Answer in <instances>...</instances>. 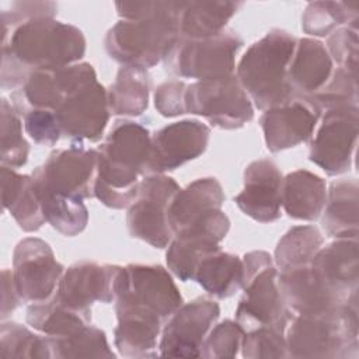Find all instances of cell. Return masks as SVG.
<instances>
[{"label":"cell","mask_w":359,"mask_h":359,"mask_svg":"<svg viewBox=\"0 0 359 359\" xmlns=\"http://www.w3.org/2000/svg\"><path fill=\"white\" fill-rule=\"evenodd\" d=\"M45 337L50 359L115 358L105 332L91 324L66 337Z\"/></svg>","instance_id":"33"},{"label":"cell","mask_w":359,"mask_h":359,"mask_svg":"<svg viewBox=\"0 0 359 359\" xmlns=\"http://www.w3.org/2000/svg\"><path fill=\"white\" fill-rule=\"evenodd\" d=\"M119 268L90 261L76 262L63 272L55 294L65 304L91 314V306L95 302H114Z\"/></svg>","instance_id":"20"},{"label":"cell","mask_w":359,"mask_h":359,"mask_svg":"<svg viewBox=\"0 0 359 359\" xmlns=\"http://www.w3.org/2000/svg\"><path fill=\"white\" fill-rule=\"evenodd\" d=\"M1 52L29 72L77 63L86 53V38L77 27L55 18L29 20L1 36Z\"/></svg>","instance_id":"5"},{"label":"cell","mask_w":359,"mask_h":359,"mask_svg":"<svg viewBox=\"0 0 359 359\" xmlns=\"http://www.w3.org/2000/svg\"><path fill=\"white\" fill-rule=\"evenodd\" d=\"M294 48L296 38L292 34L273 28L241 56L236 67V77L259 111L294 95L287 84V67Z\"/></svg>","instance_id":"4"},{"label":"cell","mask_w":359,"mask_h":359,"mask_svg":"<svg viewBox=\"0 0 359 359\" xmlns=\"http://www.w3.org/2000/svg\"><path fill=\"white\" fill-rule=\"evenodd\" d=\"M241 355L247 359H279L287 358L285 332L269 327H259L244 332Z\"/></svg>","instance_id":"41"},{"label":"cell","mask_w":359,"mask_h":359,"mask_svg":"<svg viewBox=\"0 0 359 359\" xmlns=\"http://www.w3.org/2000/svg\"><path fill=\"white\" fill-rule=\"evenodd\" d=\"M220 316L216 302L198 297L168 318L161 331L158 355L165 358H201L202 344Z\"/></svg>","instance_id":"15"},{"label":"cell","mask_w":359,"mask_h":359,"mask_svg":"<svg viewBox=\"0 0 359 359\" xmlns=\"http://www.w3.org/2000/svg\"><path fill=\"white\" fill-rule=\"evenodd\" d=\"M358 133V107H341L325 111L321 125L311 140L309 160L328 175L346 172L353 161Z\"/></svg>","instance_id":"12"},{"label":"cell","mask_w":359,"mask_h":359,"mask_svg":"<svg viewBox=\"0 0 359 359\" xmlns=\"http://www.w3.org/2000/svg\"><path fill=\"white\" fill-rule=\"evenodd\" d=\"M21 297L18 294L13 271L3 269L1 272V321H4L20 304Z\"/></svg>","instance_id":"47"},{"label":"cell","mask_w":359,"mask_h":359,"mask_svg":"<svg viewBox=\"0 0 359 359\" xmlns=\"http://www.w3.org/2000/svg\"><path fill=\"white\" fill-rule=\"evenodd\" d=\"M359 28L358 21L342 25L335 29L327 39V50L331 59L338 67L358 73V57H359Z\"/></svg>","instance_id":"43"},{"label":"cell","mask_w":359,"mask_h":359,"mask_svg":"<svg viewBox=\"0 0 359 359\" xmlns=\"http://www.w3.org/2000/svg\"><path fill=\"white\" fill-rule=\"evenodd\" d=\"M244 45L243 38L231 28L201 39L180 38L164 59L165 69L184 79L212 80L231 76L236 55Z\"/></svg>","instance_id":"8"},{"label":"cell","mask_w":359,"mask_h":359,"mask_svg":"<svg viewBox=\"0 0 359 359\" xmlns=\"http://www.w3.org/2000/svg\"><path fill=\"white\" fill-rule=\"evenodd\" d=\"M194 280L210 296L230 297L243 286V261L234 254L217 250L199 261Z\"/></svg>","instance_id":"32"},{"label":"cell","mask_w":359,"mask_h":359,"mask_svg":"<svg viewBox=\"0 0 359 359\" xmlns=\"http://www.w3.org/2000/svg\"><path fill=\"white\" fill-rule=\"evenodd\" d=\"M210 128L198 119L168 123L151 135L146 175L164 174L198 158L208 149Z\"/></svg>","instance_id":"18"},{"label":"cell","mask_w":359,"mask_h":359,"mask_svg":"<svg viewBox=\"0 0 359 359\" xmlns=\"http://www.w3.org/2000/svg\"><path fill=\"white\" fill-rule=\"evenodd\" d=\"M1 201L20 229L27 233L39 230L45 223L38 195L34 191L31 175L18 174L14 168L1 165Z\"/></svg>","instance_id":"28"},{"label":"cell","mask_w":359,"mask_h":359,"mask_svg":"<svg viewBox=\"0 0 359 359\" xmlns=\"http://www.w3.org/2000/svg\"><path fill=\"white\" fill-rule=\"evenodd\" d=\"M241 6V1L226 0L182 1L178 14L180 38L201 39L217 35Z\"/></svg>","instance_id":"29"},{"label":"cell","mask_w":359,"mask_h":359,"mask_svg":"<svg viewBox=\"0 0 359 359\" xmlns=\"http://www.w3.org/2000/svg\"><path fill=\"white\" fill-rule=\"evenodd\" d=\"M94 80L97 74L90 63L34 70L27 81L11 93V104L20 116L31 109L55 111L70 93Z\"/></svg>","instance_id":"14"},{"label":"cell","mask_w":359,"mask_h":359,"mask_svg":"<svg viewBox=\"0 0 359 359\" xmlns=\"http://www.w3.org/2000/svg\"><path fill=\"white\" fill-rule=\"evenodd\" d=\"M224 202V192L215 177H205L192 181L174 195L168 208V223L175 234L199 217L220 210Z\"/></svg>","instance_id":"25"},{"label":"cell","mask_w":359,"mask_h":359,"mask_svg":"<svg viewBox=\"0 0 359 359\" xmlns=\"http://www.w3.org/2000/svg\"><path fill=\"white\" fill-rule=\"evenodd\" d=\"M114 303L118 320H137L164 327L181 307L182 296L161 265L129 264L118 271Z\"/></svg>","instance_id":"6"},{"label":"cell","mask_w":359,"mask_h":359,"mask_svg":"<svg viewBox=\"0 0 359 359\" xmlns=\"http://www.w3.org/2000/svg\"><path fill=\"white\" fill-rule=\"evenodd\" d=\"M314 275L346 302L358 300V238H335L321 247L310 262Z\"/></svg>","instance_id":"22"},{"label":"cell","mask_w":359,"mask_h":359,"mask_svg":"<svg viewBox=\"0 0 359 359\" xmlns=\"http://www.w3.org/2000/svg\"><path fill=\"white\" fill-rule=\"evenodd\" d=\"M187 83L182 80H168L161 83L154 91V107L157 112L167 118L184 115Z\"/></svg>","instance_id":"46"},{"label":"cell","mask_w":359,"mask_h":359,"mask_svg":"<svg viewBox=\"0 0 359 359\" xmlns=\"http://www.w3.org/2000/svg\"><path fill=\"white\" fill-rule=\"evenodd\" d=\"M332 70L325 45L316 38H300L287 67V84L294 95L311 97L324 87Z\"/></svg>","instance_id":"24"},{"label":"cell","mask_w":359,"mask_h":359,"mask_svg":"<svg viewBox=\"0 0 359 359\" xmlns=\"http://www.w3.org/2000/svg\"><path fill=\"white\" fill-rule=\"evenodd\" d=\"M358 300L313 314H294L286 327L287 358L356 359Z\"/></svg>","instance_id":"2"},{"label":"cell","mask_w":359,"mask_h":359,"mask_svg":"<svg viewBox=\"0 0 359 359\" xmlns=\"http://www.w3.org/2000/svg\"><path fill=\"white\" fill-rule=\"evenodd\" d=\"M282 206L289 217L317 220L327 199V184L314 172L296 170L282 181Z\"/></svg>","instance_id":"26"},{"label":"cell","mask_w":359,"mask_h":359,"mask_svg":"<svg viewBox=\"0 0 359 359\" xmlns=\"http://www.w3.org/2000/svg\"><path fill=\"white\" fill-rule=\"evenodd\" d=\"M359 20V1H313L302 15V29L313 36H327L342 25Z\"/></svg>","instance_id":"34"},{"label":"cell","mask_w":359,"mask_h":359,"mask_svg":"<svg viewBox=\"0 0 359 359\" xmlns=\"http://www.w3.org/2000/svg\"><path fill=\"white\" fill-rule=\"evenodd\" d=\"M149 94L150 77L147 70L122 66L107 90L109 111L112 115L139 116L147 109Z\"/></svg>","instance_id":"30"},{"label":"cell","mask_w":359,"mask_h":359,"mask_svg":"<svg viewBox=\"0 0 359 359\" xmlns=\"http://www.w3.org/2000/svg\"><path fill=\"white\" fill-rule=\"evenodd\" d=\"M244 332L243 327L233 320H224L216 324L210 328L202 344L201 356L208 359L234 358L241 348Z\"/></svg>","instance_id":"42"},{"label":"cell","mask_w":359,"mask_h":359,"mask_svg":"<svg viewBox=\"0 0 359 359\" xmlns=\"http://www.w3.org/2000/svg\"><path fill=\"white\" fill-rule=\"evenodd\" d=\"M324 237L314 226H294L278 241L273 262L279 271L309 265L323 247Z\"/></svg>","instance_id":"35"},{"label":"cell","mask_w":359,"mask_h":359,"mask_svg":"<svg viewBox=\"0 0 359 359\" xmlns=\"http://www.w3.org/2000/svg\"><path fill=\"white\" fill-rule=\"evenodd\" d=\"M21 118H24L25 133L36 144L55 146L62 137L60 128L53 111L31 109Z\"/></svg>","instance_id":"45"},{"label":"cell","mask_w":359,"mask_h":359,"mask_svg":"<svg viewBox=\"0 0 359 359\" xmlns=\"http://www.w3.org/2000/svg\"><path fill=\"white\" fill-rule=\"evenodd\" d=\"M57 4L53 1H11L1 3L3 35L15 27L35 18H53Z\"/></svg>","instance_id":"44"},{"label":"cell","mask_w":359,"mask_h":359,"mask_svg":"<svg viewBox=\"0 0 359 359\" xmlns=\"http://www.w3.org/2000/svg\"><path fill=\"white\" fill-rule=\"evenodd\" d=\"M282 172L275 161L255 160L244 170V188L234 196V202L255 222L272 223L282 215Z\"/></svg>","instance_id":"21"},{"label":"cell","mask_w":359,"mask_h":359,"mask_svg":"<svg viewBox=\"0 0 359 359\" xmlns=\"http://www.w3.org/2000/svg\"><path fill=\"white\" fill-rule=\"evenodd\" d=\"M91 314L76 310L53 293L50 297L35 302L27 309V323L48 337H66L88 325Z\"/></svg>","instance_id":"31"},{"label":"cell","mask_w":359,"mask_h":359,"mask_svg":"<svg viewBox=\"0 0 359 359\" xmlns=\"http://www.w3.org/2000/svg\"><path fill=\"white\" fill-rule=\"evenodd\" d=\"M97 150L81 146L57 149L31 174L36 194H59L86 199L94 196Z\"/></svg>","instance_id":"11"},{"label":"cell","mask_w":359,"mask_h":359,"mask_svg":"<svg viewBox=\"0 0 359 359\" xmlns=\"http://www.w3.org/2000/svg\"><path fill=\"white\" fill-rule=\"evenodd\" d=\"M320 116L321 111L310 98L300 95H292L265 109L259 118V125L266 149L278 153L309 140Z\"/></svg>","instance_id":"19"},{"label":"cell","mask_w":359,"mask_h":359,"mask_svg":"<svg viewBox=\"0 0 359 359\" xmlns=\"http://www.w3.org/2000/svg\"><path fill=\"white\" fill-rule=\"evenodd\" d=\"M278 286L293 316L321 313L349 303L330 290L314 275L310 264L278 272Z\"/></svg>","instance_id":"23"},{"label":"cell","mask_w":359,"mask_h":359,"mask_svg":"<svg viewBox=\"0 0 359 359\" xmlns=\"http://www.w3.org/2000/svg\"><path fill=\"white\" fill-rule=\"evenodd\" d=\"M11 271L21 300L35 303L55 293L65 266L46 241L27 237L14 248Z\"/></svg>","instance_id":"16"},{"label":"cell","mask_w":359,"mask_h":359,"mask_svg":"<svg viewBox=\"0 0 359 359\" xmlns=\"http://www.w3.org/2000/svg\"><path fill=\"white\" fill-rule=\"evenodd\" d=\"M359 187L355 178L332 181L327 191L321 224L328 237L358 238Z\"/></svg>","instance_id":"27"},{"label":"cell","mask_w":359,"mask_h":359,"mask_svg":"<svg viewBox=\"0 0 359 359\" xmlns=\"http://www.w3.org/2000/svg\"><path fill=\"white\" fill-rule=\"evenodd\" d=\"M182 0H165L161 7L143 18L121 20L104 38L108 56L122 66L150 69L164 60L175 45L178 14Z\"/></svg>","instance_id":"3"},{"label":"cell","mask_w":359,"mask_h":359,"mask_svg":"<svg viewBox=\"0 0 359 359\" xmlns=\"http://www.w3.org/2000/svg\"><path fill=\"white\" fill-rule=\"evenodd\" d=\"M1 359H50L46 337L31 332L14 321H3L0 327Z\"/></svg>","instance_id":"38"},{"label":"cell","mask_w":359,"mask_h":359,"mask_svg":"<svg viewBox=\"0 0 359 359\" xmlns=\"http://www.w3.org/2000/svg\"><path fill=\"white\" fill-rule=\"evenodd\" d=\"M62 137L81 143L98 142L109 121L107 90L97 80L70 93L53 111Z\"/></svg>","instance_id":"17"},{"label":"cell","mask_w":359,"mask_h":359,"mask_svg":"<svg viewBox=\"0 0 359 359\" xmlns=\"http://www.w3.org/2000/svg\"><path fill=\"white\" fill-rule=\"evenodd\" d=\"M36 194V192H35ZM46 223L66 237L80 234L88 223V210L83 199L59 194H36Z\"/></svg>","instance_id":"36"},{"label":"cell","mask_w":359,"mask_h":359,"mask_svg":"<svg viewBox=\"0 0 359 359\" xmlns=\"http://www.w3.org/2000/svg\"><path fill=\"white\" fill-rule=\"evenodd\" d=\"M309 98L321 112L341 107H358V73L337 67L324 87Z\"/></svg>","instance_id":"40"},{"label":"cell","mask_w":359,"mask_h":359,"mask_svg":"<svg viewBox=\"0 0 359 359\" xmlns=\"http://www.w3.org/2000/svg\"><path fill=\"white\" fill-rule=\"evenodd\" d=\"M150 132L137 122L116 121L97 150L94 196L111 209L129 208L146 175Z\"/></svg>","instance_id":"1"},{"label":"cell","mask_w":359,"mask_h":359,"mask_svg":"<svg viewBox=\"0 0 359 359\" xmlns=\"http://www.w3.org/2000/svg\"><path fill=\"white\" fill-rule=\"evenodd\" d=\"M178 191V184L168 175H144L136 199L128 208L126 226L130 237L154 248L168 247L174 237L168 223V208Z\"/></svg>","instance_id":"10"},{"label":"cell","mask_w":359,"mask_h":359,"mask_svg":"<svg viewBox=\"0 0 359 359\" xmlns=\"http://www.w3.org/2000/svg\"><path fill=\"white\" fill-rule=\"evenodd\" d=\"M163 327L137 321V320H118L114 332L115 348L119 355L125 358H156L158 355L157 338Z\"/></svg>","instance_id":"37"},{"label":"cell","mask_w":359,"mask_h":359,"mask_svg":"<svg viewBox=\"0 0 359 359\" xmlns=\"http://www.w3.org/2000/svg\"><path fill=\"white\" fill-rule=\"evenodd\" d=\"M241 261L244 293L236 309V321L244 331L269 327L285 332L293 313L282 299L272 257L266 251H251Z\"/></svg>","instance_id":"7"},{"label":"cell","mask_w":359,"mask_h":359,"mask_svg":"<svg viewBox=\"0 0 359 359\" xmlns=\"http://www.w3.org/2000/svg\"><path fill=\"white\" fill-rule=\"evenodd\" d=\"M229 230L230 220L220 209L199 217L177 231L165 252L170 272L182 282L194 280L199 261L220 250L219 244L224 240Z\"/></svg>","instance_id":"13"},{"label":"cell","mask_w":359,"mask_h":359,"mask_svg":"<svg viewBox=\"0 0 359 359\" xmlns=\"http://www.w3.org/2000/svg\"><path fill=\"white\" fill-rule=\"evenodd\" d=\"M185 112L206 118L213 126L240 129L254 118V107L236 74L187 84Z\"/></svg>","instance_id":"9"},{"label":"cell","mask_w":359,"mask_h":359,"mask_svg":"<svg viewBox=\"0 0 359 359\" xmlns=\"http://www.w3.org/2000/svg\"><path fill=\"white\" fill-rule=\"evenodd\" d=\"M1 165L10 168L22 167L29 154V144L22 136L21 116L6 98L1 100Z\"/></svg>","instance_id":"39"}]
</instances>
